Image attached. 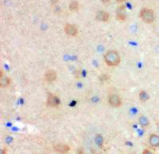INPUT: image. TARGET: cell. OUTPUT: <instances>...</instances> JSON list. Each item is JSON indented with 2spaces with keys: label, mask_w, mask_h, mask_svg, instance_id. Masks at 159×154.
<instances>
[{
  "label": "cell",
  "mask_w": 159,
  "mask_h": 154,
  "mask_svg": "<svg viewBox=\"0 0 159 154\" xmlns=\"http://www.w3.org/2000/svg\"><path fill=\"white\" fill-rule=\"evenodd\" d=\"M105 62L108 66L116 67L120 64L121 58L119 53L115 50L108 51L104 56Z\"/></svg>",
  "instance_id": "obj_1"
},
{
  "label": "cell",
  "mask_w": 159,
  "mask_h": 154,
  "mask_svg": "<svg viewBox=\"0 0 159 154\" xmlns=\"http://www.w3.org/2000/svg\"><path fill=\"white\" fill-rule=\"evenodd\" d=\"M139 17L144 23L148 24L153 23L155 18L154 12L149 8L142 9L139 13Z\"/></svg>",
  "instance_id": "obj_2"
},
{
  "label": "cell",
  "mask_w": 159,
  "mask_h": 154,
  "mask_svg": "<svg viewBox=\"0 0 159 154\" xmlns=\"http://www.w3.org/2000/svg\"><path fill=\"white\" fill-rule=\"evenodd\" d=\"M108 102L112 107L115 108L120 107L122 104L120 97L116 94H111L109 96Z\"/></svg>",
  "instance_id": "obj_3"
},
{
  "label": "cell",
  "mask_w": 159,
  "mask_h": 154,
  "mask_svg": "<svg viewBox=\"0 0 159 154\" xmlns=\"http://www.w3.org/2000/svg\"><path fill=\"white\" fill-rule=\"evenodd\" d=\"M60 103V101L57 97L53 94H50L47 99V103L51 107H56Z\"/></svg>",
  "instance_id": "obj_4"
},
{
  "label": "cell",
  "mask_w": 159,
  "mask_h": 154,
  "mask_svg": "<svg viewBox=\"0 0 159 154\" xmlns=\"http://www.w3.org/2000/svg\"><path fill=\"white\" fill-rule=\"evenodd\" d=\"M54 149L60 154H65L69 151L70 148L67 145L58 144L54 147Z\"/></svg>",
  "instance_id": "obj_5"
},
{
  "label": "cell",
  "mask_w": 159,
  "mask_h": 154,
  "mask_svg": "<svg viewBox=\"0 0 159 154\" xmlns=\"http://www.w3.org/2000/svg\"><path fill=\"white\" fill-rule=\"evenodd\" d=\"M65 31L67 34L70 36H75L78 32L77 28L75 26L70 24H67L65 26Z\"/></svg>",
  "instance_id": "obj_6"
},
{
  "label": "cell",
  "mask_w": 159,
  "mask_h": 154,
  "mask_svg": "<svg viewBox=\"0 0 159 154\" xmlns=\"http://www.w3.org/2000/svg\"><path fill=\"white\" fill-rule=\"evenodd\" d=\"M97 19L102 22H106L108 21L110 18V15L107 12L100 11L98 12L96 16Z\"/></svg>",
  "instance_id": "obj_7"
},
{
  "label": "cell",
  "mask_w": 159,
  "mask_h": 154,
  "mask_svg": "<svg viewBox=\"0 0 159 154\" xmlns=\"http://www.w3.org/2000/svg\"><path fill=\"white\" fill-rule=\"evenodd\" d=\"M149 144L153 147H159V136L155 133L151 134L149 137Z\"/></svg>",
  "instance_id": "obj_8"
},
{
  "label": "cell",
  "mask_w": 159,
  "mask_h": 154,
  "mask_svg": "<svg viewBox=\"0 0 159 154\" xmlns=\"http://www.w3.org/2000/svg\"><path fill=\"white\" fill-rule=\"evenodd\" d=\"M45 78L46 81L48 82H53L57 78L56 73L53 70L48 71L45 74Z\"/></svg>",
  "instance_id": "obj_9"
},
{
  "label": "cell",
  "mask_w": 159,
  "mask_h": 154,
  "mask_svg": "<svg viewBox=\"0 0 159 154\" xmlns=\"http://www.w3.org/2000/svg\"><path fill=\"white\" fill-rule=\"evenodd\" d=\"M139 100L141 102L145 103L148 101L150 99L148 93L144 90H140L139 94Z\"/></svg>",
  "instance_id": "obj_10"
},
{
  "label": "cell",
  "mask_w": 159,
  "mask_h": 154,
  "mask_svg": "<svg viewBox=\"0 0 159 154\" xmlns=\"http://www.w3.org/2000/svg\"><path fill=\"white\" fill-rule=\"evenodd\" d=\"M139 123L140 126L143 127H147L149 125L148 119L144 116H141L139 118Z\"/></svg>",
  "instance_id": "obj_11"
},
{
  "label": "cell",
  "mask_w": 159,
  "mask_h": 154,
  "mask_svg": "<svg viewBox=\"0 0 159 154\" xmlns=\"http://www.w3.org/2000/svg\"><path fill=\"white\" fill-rule=\"evenodd\" d=\"M121 8L122 7L121 9H120V11L117 12L116 17L119 21H120V22H123L126 19V15L123 12V9H121Z\"/></svg>",
  "instance_id": "obj_12"
},
{
  "label": "cell",
  "mask_w": 159,
  "mask_h": 154,
  "mask_svg": "<svg viewBox=\"0 0 159 154\" xmlns=\"http://www.w3.org/2000/svg\"><path fill=\"white\" fill-rule=\"evenodd\" d=\"M10 82V80H9L8 77H4L3 78H2V77H1V87L6 86L7 85L9 84Z\"/></svg>",
  "instance_id": "obj_13"
},
{
  "label": "cell",
  "mask_w": 159,
  "mask_h": 154,
  "mask_svg": "<svg viewBox=\"0 0 159 154\" xmlns=\"http://www.w3.org/2000/svg\"><path fill=\"white\" fill-rule=\"evenodd\" d=\"M96 142L99 146H102L103 145V142H104V140H103L102 136L101 135H98L96 138Z\"/></svg>",
  "instance_id": "obj_14"
},
{
  "label": "cell",
  "mask_w": 159,
  "mask_h": 154,
  "mask_svg": "<svg viewBox=\"0 0 159 154\" xmlns=\"http://www.w3.org/2000/svg\"><path fill=\"white\" fill-rule=\"evenodd\" d=\"M70 9L71 11H76L78 9V3L76 2H73L70 5Z\"/></svg>",
  "instance_id": "obj_15"
},
{
  "label": "cell",
  "mask_w": 159,
  "mask_h": 154,
  "mask_svg": "<svg viewBox=\"0 0 159 154\" xmlns=\"http://www.w3.org/2000/svg\"><path fill=\"white\" fill-rule=\"evenodd\" d=\"M142 154H154L148 149H145L143 150Z\"/></svg>",
  "instance_id": "obj_16"
},
{
  "label": "cell",
  "mask_w": 159,
  "mask_h": 154,
  "mask_svg": "<svg viewBox=\"0 0 159 154\" xmlns=\"http://www.w3.org/2000/svg\"><path fill=\"white\" fill-rule=\"evenodd\" d=\"M116 1L119 3H123V2H125L126 0H116Z\"/></svg>",
  "instance_id": "obj_17"
},
{
  "label": "cell",
  "mask_w": 159,
  "mask_h": 154,
  "mask_svg": "<svg viewBox=\"0 0 159 154\" xmlns=\"http://www.w3.org/2000/svg\"><path fill=\"white\" fill-rule=\"evenodd\" d=\"M102 2H108L109 0H101Z\"/></svg>",
  "instance_id": "obj_18"
}]
</instances>
